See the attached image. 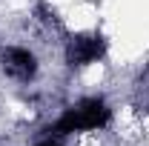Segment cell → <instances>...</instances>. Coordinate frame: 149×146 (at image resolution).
I'll return each instance as SVG.
<instances>
[{
	"mask_svg": "<svg viewBox=\"0 0 149 146\" xmlns=\"http://www.w3.org/2000/svg\"><path fill=\"white\" fill-rule=\"evenodd\" d=\"M0 74L12 83L29 86L40 74V57H37V52L32 46L6 43V46H0Z\"/></svg>",
	"mask_w": 149,
	"mask_h": 146,
	"instance_id": "6da1fadb",
	"label": "cell"
},
{
	"mask_svg": "<svg viewBox=\"0 0 149 146\" xmlns=\"http://www.w3.org/2000/svg\"><path fill=\"white\" fill-rule=\"evenodd\" d=\"M106 57V40L92 32V35H72L63 40V63L66 69H86V66H95Z\"/></svg>",
	"mask_w": 149,
	"mask_h": 146,
	"instance_id": "7a4b0ae2",
	"label": "cell"
},
{
	"mask_svg": "<svg viewBox=\"0 0 149 146\" xmlns=\"http://www.w3.org/2000/svg\"><path fill=\"white\" fill-rule=\"evenodd\" d=\"M32 146H69L66 143V138H55V135H46V132H40L35 138V143Z\"/></svg>",
	"mask_w": 149,
	"mask_h": 146,
	"instance_id": "3957f363",
	"label": "cell"
}]
</instances>
